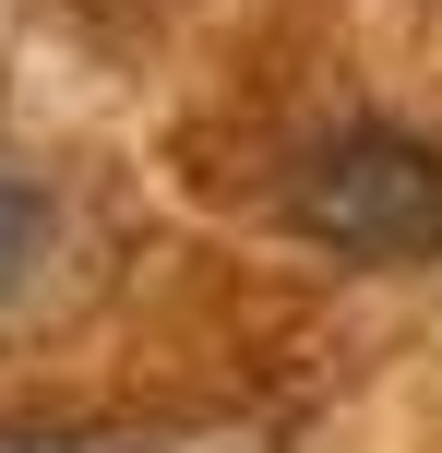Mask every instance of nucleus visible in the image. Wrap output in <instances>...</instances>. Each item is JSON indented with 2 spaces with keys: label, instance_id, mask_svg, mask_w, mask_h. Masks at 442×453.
<instances>
[{
  "label": "nucleus",
  "instance_id": "1",
  "mask_svg": "<svg viewBox=\"0 0 442 453\" xmlns=\"http://www.w3.org/2000/svg\"><path fill=\"white\" fill-rule=\"evenodd\" d=\"M287 226L335 263H430L442 250V143L395 119H335L287 156Z\"/></svg>",
  "mask_w": 442,
  "mask_h": 453
},
{
  "label": "nucleus",
  "instance_id": "2",
  "mask_svg": "<svg viewBox=\"0 0 442 453\" xmlns=\"http://www.w3.org/2000/svg\"><path fill=\"white\" fill-rule=\"evenodd\" d=\"M36 226H48V215H36V191H24V167H0V287L36 263Z\"/></svg>",
  "mask_w": 442,
  "mask_h": 453
}]
</instances>
